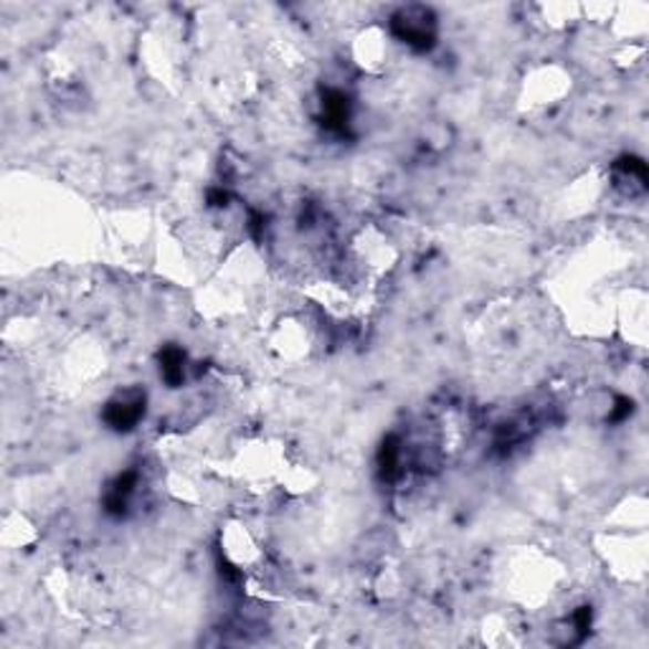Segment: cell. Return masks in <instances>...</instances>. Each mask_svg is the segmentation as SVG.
I'll return each instance as SVG.
<instances>
[{
  "instance_id": "obj_1",
  "label": "cell",
  "mask_w": 649,
  "mask_h": 649,
  "mask_svg": "<svg viewBox=\"0 0 649 649\" xmlns=\"http://www.w3.org/2000/svg\"><path fill=\"white\" fill-rule=\"evenodd\" d=\"M222 554L239 571H257L265 564V550L244 523H229L222 533Z\"/></svg>"
}]
</instances>
